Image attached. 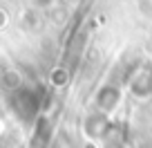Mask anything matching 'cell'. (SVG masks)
<instances>
[{"instance_id":"6da1fadb","label":"cell","mask_w":152,"mask_h":148,"mask_svg":"<svg viewBox=\"0 0 152 148\" xmlns=\"http://www.w3.org/2000/svg\"><path fill=\"white\" fill-rule=\"evenodd\" d=\"M116 103H119V90H116V88H105V90H101L99 96H96L99 112H103V115L112 112V110L116 108Z\"/></svg>"},{"instance_id":"7a4b0ae2","label":"cell","mask_w":152,"mask_h":148,"mask_svg":"<svg viewBox=\"0 0 152 148\" xmlns=\"http://www.w3.org/2000/svg\"><path fill=\"white\" fill-rule=\"evenodd\" d=\"M85 133L90 137H103L107 133V119H105L103 112H96V115H90L85 121Z\"/></svg>"},{"instance_id":"3957f363","label":"cell","mask_w":152,"mask_h":148,"mask_svg":"<svg viewBox=\"0 0 152 148\" xmlns=\"http://www.w3.org/2000/svg\"><path fill=\"white\" fill-rule=\"evenodd\" d=\"M132 90H134V94H139V96L152 94V74L150 72H141V74L134 79Z\"/></svg>"},{"instance_id":"277c9868","label":"cell","mask_w":152,"mask_h":148,"mask_svg":"<svg viewBox=\"0 0 152 148\" xmlns=\"http://www.w3.org/2000/svg\"><path fill=\"white\" fill-rule=\"evenodd\" d=\"M34 2H36L38 7H49V5L54 2V0H34Z\"/></svg>"},{"instance_id":"5b68a950","label":"cell","mask_w":152,"mask_h":148,"mask_svg":"<svg viewBox=\"0 0 152 148\" xmlns=\"http://www.w3.org/2000/svg\"><path fill=\"white\" fill-rule=\"evenodd\" d=\"M52 148H63V146H61V144H54V146H52Z\"/></svg>"}]
</instances>
